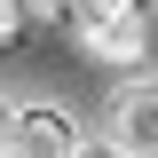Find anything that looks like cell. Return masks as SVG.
<instances>
[{
	"mask_svg": "<svg viewBox=\"0 0 158 158\" xmlns=\"http://www.w3.org/2000/svg\"><path fill=\"white\" fill-rule=\"evenodd\" d=\"M79 150V118L63 103H24L8 111V158H71Z\"/></svg>",
	"mask_w": 158,
	"mask_h": 158,
	"instance_id": "6da1fadb",
	"label": "cell"
},
{
	"mask_svg": "<svg viewBox=\"0 0 158 158\" xmlns=\"http://www.w3.org/2000/svg\"><path fill=\"white\" fill-rule=\"evenodd\" d=\"M79 24V48H87V56L95 63H118V71H135L142 63V8H111V16H71Z\"/></svg>",
	"mask_w": 158,
	"mask_h": 158,
	"instance_id": "7a4b0ae2",
	"label": "cell"
},
{
	"mask_svg": "<svg viewBox=\"0 0 158 158\" xmlns=\"http://www.w3.org/2000/svg\"><path fill=\"white\" fill-rule=\"evenodd\" d=\"M111 142L135 150V158H158V79L118 87V103H111Z\"/></svg>",
	"mask_w": 158,
	"mask_h": 158,
	"instance_id": "3957f363",
	"label": "cell"
},
{
	"mask_svg": "<svg viewBox=\"0 0 158 158\" xmlns=\"http://www.w3.org/2000/svg\"><path fill=\"white\" fill-rule=\"evenodd\" d=\"M24 24H32V16H24V0H0V48H8V40H16Z\"/></svg>",
	"mask_w": 158,
	"mask_h": 158,
	"instance_id": "277c9868",
	"label": "cell"
},
{
	"mask_svg": "<svg viewBox=\"0 0 158 158\" xmlns=\"http://www.w3.org/2000/svg\"><path fill=\"white\" fill-rule=\"evenodd\" d=\"M71 158H135V150H118V142H95V150H87V142H79Z\"/></svg>",
	"mask_w": 158,
	"mask_h": 158,
	"instance_id": "5b68a950",
	"label": "cell"
},
{
	"mask_svg": "<svg viewBox=\"0 0 158 158\" xmlns=\"http://www.w3.org/2000/svg\"><path fill=\"white\" fill-rule=\"evenodd\" d=\"M0 158H8V103H0Z\"/></svg>",
	"mask_w": 158,
	"mask_h": 158,
	"instance_id": "8992f818",
	"label": "cell"
}]
</instances>
